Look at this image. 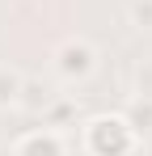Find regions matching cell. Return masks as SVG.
Here are the masks:
<instances>
[{
    "mask_svg": "<svg viewBox=\"0 0 152 156\" xmlns=\"http://www.w3.org/2000/svg\"><path fill=\"white\" fill-rule=\"evenodd\" d=\"M123 118L131 122V131H135V135L152 131V97H135V101L127 105V114H123Z\"/></svg>",
    "mask_w": 152,
    "mask_h": 156,
    "instance_id": "5b68a950",
    "label": "cell"
},
{
    "mask_svg": "<svg viewBox=\"0 0 152 156\" xmlns=\"http://www.w3.org/2000/svg\"><path fill=\"white\" fill-rule=\"evenodd\" d=\"M85 148L93 156H127L135 148V131L123 114H97L85 127Z\"/></svg>",
    "mask_w": 152,
    "mask_h": 156,
    "instance_id": "6da1fadb",
    "label": "cell"
},
{
    "mask_svg": "<svg viewBox=\"0 0 152 156\" xmlns=\"http://www.w3.org/2000/svg\"><path fill=\"white\" fill-rule=\"evenodd\" d=\"M135 97H152V59L135 68Z\"/></svg>",
    "mask_w": 152,
    "mask_h": 156,
    "instance_id": "9c48e42d",
    "label": "cell"
},
{
    "mask_svg": "<svg viewBox=\"0 0 152 156\" xmlns=\"http://www.w3.org/2000/svg\"><path fill=\"white\" fill-rule=\"evenodd\" d=\"M93 68H97V51L85 42V38H68L59 51H55V72L68 80H89L93 76Z\"/></svg>",
    "mask_w": 152,
    "mask_h": 156,
    "instance_id": "7a4b0ae2",
    "label": "cell"
},
{
    "mask_svg": "<svg viewBox=\"0 0 152 156\" xmlns=\"http://www.w3.org/2000/svg\"><path fill=\"white\" fill-rule=\"evenodd\" d=\"M13 156H68V152H63V135L55 127H42V131H25Z\"/></svg>",
    "mask_w": 152,
    "mask_h": 156,
    "instance_id": "3957f363",
    "label": "cell"
},
{
    "mask_svg": "<svg viewBox=\"0 0 152 156\" xmlns=\"http://www.w3.org/2000/svg\"><path fill=\"white\" fill-rule=\"evenodd\" d=\"M21 72H13V68H0V110H9V105H17L21 97Z\"/></svg>",
    "mask_w": 152,
    "mask_h": 156,
    "instance_id": "8992f818",
    "label": "cell"
},
{
    "mask_svg": "<svg viewBox=\"0 0 152 156\" xmlns=\"http://www.w3.org/2000/svg\"><path fill=\"white\" fill-rule=\"evenodd\" d=\"M72 114H76V101H72V97H55V101H51V110L42 114V122H47V127H55V131H63Z\"/></svg>",
    "mask_w": 152,
    "mask_h": 156,
    "instance_id": "52a82bcc",
    "label": "cell"
},
{
    "mask_svg": "<svg viewBox=\"0 0 152 156\" xmlns=\"http://www.w3.org/2000/svg\"><path fill=\"white\" fill-rule=\"evenodd\" d=\"M55 97H59V93H51L42 80H30V76H25V80H21V97H17V110L38 114V118H42V114L51 110V101H55Z\"/></svg>",
    "mask_w": 152,
    "mask_h": 156,
    "instance_id": "277c9868",
    "label": "cell"
},
{
    "mask_svg": "<svg viewBox=\"0 0 152 156\" xmlns=\"http://www.w3.org/2000/svg\"><path fill=\"white\" fill-rule=\"evenodd\" d=\"M131 26L152 30V0H131Z\"/></svg>",
    "mask_w": 152,
    "mask_h": 156,
    "instance_id": "ba28073f",
    "label": "cell"
}]
</instances>
